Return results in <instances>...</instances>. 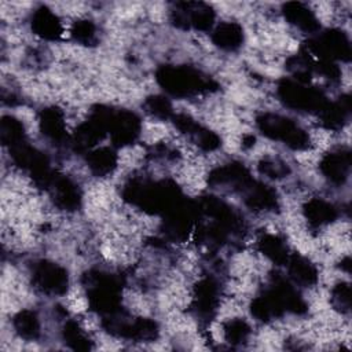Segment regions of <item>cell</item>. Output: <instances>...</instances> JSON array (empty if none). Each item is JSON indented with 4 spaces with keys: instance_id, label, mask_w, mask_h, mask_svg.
Returning a JSON list of instances; mask_svg holds the SVG:
<instances>
[{
    "instance_id": "obj_25",
    "label": "cell",
    "mask_w": 352,
    "mask_h": 352,
    "mask_svg": "<svg viewBox=\"0 0 352 352\" xmlns=\"http://www.w3.org/2000/svg\"><path fill=\"white\" fill-rule=\"evenodd\" d=\"M304 217L312 227H322L333 223L337 219V209L333 204L322 199L312 198L302 208Z\"/></svg>"
},
{
    "instance_id": "obj_7",
    "label": "cell",
    "mask_w": 352,
    "mask_h": 352,
    "mask_svg": "<svg viewBox=\"0 0 352 352\" xmlns=\"http://www.w3.org/2000/svg\"><path fill=\"white\" fill-rule=\"evenodd\" d=\"M113 109L109 106L98 104L92 109L87 121L81 122L73 136L72 146L78 153H88L109 133V121Z\"/></svg>"
},
{
    "instance_id": "obj_19",
    "label": "cell",
    "mask_w": 352,
    "mask_h": 352,
    "mask_svg": "<svg viewBox=\"0 0 352 352\" xmlns=\"http://www.w3.org/2000/svg\"><path fill=\"white\" fill-rule=\"evenodd\" d=\"M282 14L290 25H293L294 28L300 29L304 33L315 34L320 29L316 15L304 3L287 1L282 6Z\"/></svg>"
},
{
    "instance_id": "obj_17",
    "label": "cell",
    "mask_w": 352,
    "mask_h": 352,
    "mask_svg": "<svg viewBox=\"0 0 352 352\" xmlns=\"http://www.w3.org/2000/svg\"><path fill=\"white\" fill-rule=\"evenodd\" d=\"M241 195L243 197L245 205L252 210L272 212L278 208L276 191L272 187L254 179Z\"/></svg>"
},
{
    "instance_id": "obj_15",
    "label": "cell",
    "mask_w": 352,
    "mask_h": 352,
    "mask_svg": "<svg viewBox=\"0 0 352 352\" xmlns=\"http://www.w3.org/2000/svg\"><path fill=\"white\" fill-rule=\"evenodd\" d=\"M47 190L55 205L63 210H77L81 205V191L78 186L67 176L55 172Z\"/></svg>"
},
{
    "instance_id": "obj_31",
    "label": "cell",
    "mask_w": 352,
    "mask_h": 352,
    "mask_svg": "<svg viewBox=\"0 0 352 352\" xmlns=\"http://www.w3.org/2000/svg\"><path fill=\"white\" fill-rule=\"evenodd\" d=\"M65 344L74 351H89L92 349V341L84 333V330L74 320H67L62 330Z\"/></svg>"
},
{
    "instance_id": "obj_3",
    "label": "cell",
    "mask_w": 352,
    "mask_h": 352,
    "mask_svg": "<svg viewBox=\"0 0 352 352\" xmlns=\"http://www.w3.org/2000/svg\"><path fill=\"white\" fill-rule=\"evenodd\" d=\"M84 286L91 309L104 316L121 308L122 280L118 275L92 270L84 275Z\"/></svg>"
},
{
    "instance_id": "obj_26",
    "label": "cell",
    "mask_w": 352,
    "mask_h": 352,
    "mask_svg": "<svg viewBox=\"0 0 352 352\" xmlns=\"http://www.w3.org/2000/svg\"><path fill=\"white\" fill-rule=\"evenodd\" d=\"M118 162V155L113 147H95L87 153V164L95 176H107Z\"/></svg>"
},
{
    "instance_id": "obj_14",
    "label": "cell",
    "mask_w": 352,
    "mask_h": 352,
    "mask_svg": "<svg viewBox=\"0 0 352 352\" xmlns=\"http://www.w3.org/2000/svg\"><path fill=\"white\" fill-rule=\"evenodd\" d=\"M253 182L250 172L241 162H230L214 168L209 173L208 183L214 188L230 190L242 194L246 187Z\"/></svg>"
},
{
    "instance_id": "obj_12",
    "label": "cell",
    "mask_w": 352,
    "mask_h": 352,
    "mask_svg": "<svg viewBox=\"0 0 352 352\" xmlns=\"http://www.w3.org/2000/svg\"><path fill=\"white\" fill-rule=\"evenodd\" d=\"M142 122L136 113L131 110L111 111L109 121V135L116 147H125L136 142L140 135Z\"/></svg>"
},
{
    "instance_id": "obj_28",
    "label": "cell",
    "mask_w": 352,
    "mask_h": 352,
    "mask_svg": "<svg viewBox=\"0 0 352 352\" xmlns=\"http://www.w3.org/2000/svg\"><path fill=\"white\" fill-rule=\"evenodd\" d=\"M0 140L8 150L25 143L26 135L23 124L12 116H3L0 121Z\"/></svg>"
},
{
    "instance_id": "obj_5",
    "label": "cell",
    "mask_w": 352,
    "mask_h": 352,
    "mask_svg": "<svg viewBox=\"0 0 352 352\" xmlns=\"http://www.w3.org/2000/svg\"><path fill=\"white\" fill-rule=\"evenodd\" d=\"M103 329L114 337L138 342H150L158 337V324L147 318H132L122 308L102 316Z\"/></svg>"
},
{
    "instance_id": "obj_9",
    "label": "cell",
    "mask_w": 352,
    "mask_h": 352,
    "mask_svg": "<svg viewBox=\"0 0 352 352\" xmlns=\"http://www.w3.org/2000/svg\"><path fill=\"white\" fill-rule=\"evenodd\" d=\"M162 217V231L165 236L173 242H183L191 232H194L198 221L197 204L195 201L183 198Z\"/></svg>"
},
{
    "instance_id": "obj_39",
    "label": "cell",
    "mask_w": 352,
    "mask_h": 352,
    "mask_svg": "<svg viewBox=\"0 0 352 352\" xmlns=\"http://www.w3.org/2000/svg\"><path fill=\"white\" fill-rule=\"evenodd\" d=\"M351 260H349V257H345L342 261H341V264H342V268L346 271V272H349V268H351Z\"/></svg>"
},
{
    "instance_id": "obj_29",
    "label": "cell",
    "mask_w": 352,
    "mask_h": 352,
    "mask_svg": "<svg viewBox=\"0 0 352 352\" xmlns=\"http://www.w3.org/2000/svg\"><path fill=\"white\" fill-rule=\"evenodd\" d=\"M12 326L16 334L23 340L33 341L40 336V320L34 311H30V309L19 311L12 319Z\"/></svg>"
},
{
    "instance_id": "obj_11",
    "label": "cell",
    "mask_w": 352,
    "mask_h": 352,
    "mask_svg": "<svg viewBox=\"0 0 352 352\" xmlns=\"http://www.w3.org/2000/svg\"><path fill=\"white\" fill-rule=\"evenodd\" d=\"M32 282L37 290L51 296H62L69 289L66 268L48 260H41L33 265Z\"/></svg>"
},
{
    "instance_id": "obj_2",
    "label": "cell",
    "mask_w": 352,
    "mask_h": 352,
    "mask_svg": "<svg viewBox=\"0 0 352 352\" xmlns=\"http://www.w3.org/2000/svg\"><path fill=\"white\" fill-rule=\"evenodd\" d=\"M158 85L173 98H191L217 89L216 81L201 70L186 65H164L155 72Z\"/></svg>"
},
{
    "instance_id": "obj_6",
    "label": "cell",
    "mask_w": 352,
    "mask_h": 352,
    "mask_svg": "<svg viewBox=\"0 0 352 352\" xmlns=\"http://www.w3.org/2000/svg\"><path fill=\"white\" fill-rule=\"evenodd\" d=\"M276 91L280 102L297 111L319 114L329 102L319 88L293 78H282Z\"/></svg>"
},
{
    "instance_id": "obj_10",
    "label": "cell",
    "mask_w": 352,
    "mask_h": 352,
    "mask_svg": "<svg viewBox=\"0 0 352 352\" xmlns=\"http://www.w3.org/2000/svg\"><path fill=\"white\" fill-rule=\"evenodd\" d=\"M170 21L179 29L208 32L213 28L214 11L206 3L182 1L176 3L170 10Z\"/></svg>"
},
{
    "instance_id": "obj_36",
    "label": "cell",
    "mask_w": 352,
    "mask_h": 352,
    "mask_svg": "<svg viewBox=\"0 0 352 352\" xmlns=\"http://www.w3.org/2000/svg\"><path fill=\"white\" fill-rule=\"evenodd\" d=\"M331 305L341 314H349L351 311V286L346 282L337 283L331 290Z\"/></svg>"
},
{
    "instance_id": "obj_13",
    "label": "cell",
    "mask_w": 352,
    "mask_h": 352,
    "mask_svg": "<svg viewBox=\"0 0 352 352\" xmlns=\"http://www.w3.org/2000/svg\"><path fill=\"white\" fill-rule=\"evenodd\" d=\"M219 302L220 286L214 278L206 276L195 283L192 292V309L201 322L208 323L213 319L217 312Z\"/></svg>"
},
{
    "instance_id": "obj_18",
    "label": "cell",
    "mask_w": 352,
    "mask_h": 352,
    "mask_svg": "<svg viewBox=\"0 0 352 352\" xmlns=\"http://www.w3.org/2000/svg\"><path fill=\"white\" fill-rule=\"evenodd\" d=\"M270 289L279 298L280 304L285 308V312H293V314H297V315H301V314L307 312V309H308L307 302L300 296L297 289L289 282V279L283 278L279 274H275L272 276Z\"/></svg>"
},
{
    "instance_id": "obj_32",
    "label": "cell",
    "mask_w": 352,
    "mask_h": 352,
    "mask_svg": "<svg viewBox=\"0 0 352 352\" xmlns=\"http://www.w3.org/2000/svg\"><path fill=\"white\" fill-rule=\"evenodd\" d=\"M223 334H224V340L230 345H234V346L242 345L248 341L250 336V326L243 319H239V318L230 319L223 326Z\"/></svg>"
},
{
    "instance_id": "obj_23",
    "label": "cell",
    "mask_w": 352,
    "mask_h": 352,
    "mask_svg": "<svg viewBox=\"0 0 352 352\" xmlns=\"http://www.w3.org/2000/svg\"><path fill=\"white\" fill-rule=\"evenodd\" d=\"M289 278L300 286H312L318 282V270L307 257L298 253H290L286 263Z\"/></svg>"
},
{
    "instance_id": "obj_34",
    "label": "cell",
    "mask_w": 352,
    "mask_h": 352,
    "mask_svg": "<svg viewBox=\"0 0 352 352\" xmlns=\"http://www.w3.org/2000/svg\"><path fill=\"white\" fill-rule=\"evenodd\" d=\"M143 107L146 109V111L150 116H153L158 120H172V117L175 114L170 100L164 95L147 96L143 103Z\"/></svg>"
},
{
    "instance_id": "obj_38",
    "label": "cell",
    "mask_w": 352,
    "mask_h": 352,
    "mask_svg": "<svg viewBox=\"0 0 352 352\" xmlns=\"http://www.w3.org/2000/svg\"><path fill=\"white\" fill-rule=\"evenodd\" d=\"M314 72L323 76L330 81H338L341 77V70L336 62L331 60H314Z\"/></svg>"
},
{
    "instance_id": "obj_22",
    "label": "cell",
    "mask_w": 352,
    "mask_h": 352,
    "mask_svg": "<svg viewBox=\"0 0 352 352\" xmlns=\"http://www.w3.org/2000/svg\"><path fill=\"white\" fill-rule=\"evenodd\" d=\"M351 98L349 95H342L336 102H327V104L318 114L323 126L327 129H340L348 121L351 114Z\"/></svg>"
},
{
    "instance_id": "obj_35",
    "label": "cell",
    "mask_w": 352,
    "mask_h": 352,
    "mask_svg": "<svg viewBox=\"0 0 352 352\" xmlns=\"http://www.w3.org/2000/svg\"><path fill=\"white\" fill-rule=\"evenodd\" d=\"M257 169L261 175L270 179H283L290 173L289 165L276 157H264L258 161Z\"/></svg>"
},
{
    "instance_id": "obj_21",
    "label": "cell",
    "mask_w": 352,
    "mask_h": 352,
    "mask_svg": "<svg viewBox=\"0 0 352 352\" xmlns=\"http://www.w3.org/2000/svg\"><path fill=\"white\" fill-rule=\"evenodd\" d=\"M38 126L41 133L54 143H63L67 140V129L65 114L59 107L51 106L40 111Z\"/></svg>"
},
{
    "instance_id": "obj_16",
    "label": "cell",
    "mask_w": 352,
    "mask_h": 352,
    "mask_svg": "<svg viewBox=\"0 0 352 352\" xmlns=\"http://www.w3.org/2000/svg\"><path fill=\"white\" fill-rule=\"evenodd\" d=\"M319 169L330 183L337 186L345 183L351 170L349 150L341 148L324 154L319 162Z\"/></svg>"
},
{
    "instance_id": "obj_24",
    "label": "cell",
    "mask_w": 352,
    "mask_h": 352,
    "mask_svg": "<svg viewBox=\"0 0 352 352\" xmlns=\"http://www.w3.org/2000/svg\"><path fill=\"white\" fill-rule=\"evenodd\" d=\"M212 41L224 51H235L243 43V29L236 22H221L212 30Z\"/></svg>"
},
{
    "instance_id": "obj_30",
    "label": "cell",
    "mask_w": 352,
    "mask_h": 352,
    "mask_svg": "<svg viewBox=\"0 0 352 352\" xmlns=\"http://www.w3.org/2000/svg\"><path fill=\"white\" fill-rule=\"evenodd\" d=\"M286 67L292 73L293 80L309 84L314 72V59L307 51H301L287 59Z\"/></svg>"
},
{
    "instance_id": "obj_4",
    "label": "cell",
    "mask_w": 352,
    "mask_h": 352,
    "mask_svg": "<svg viewBox=\"0 0 352 352\" xmlns=\"http://www.w3.org/2000/svg\"><path fill=\"white\" fill-rule=\"evenodd\" d=\"M256 125L264 136L293 150H307L311 146L309 135L297 122L280 114L263 113L257 116Z\"/></svg>"
},
{
    "instance_id": "obj_20",
    "label": "cell",
    "mask_w": 352,
    "mask_h": 352,
    "mask_svg": "<svg viewBox=\"0 0 352 352\" xmlns=\"http://www.w3.org/2000/svg\"><path fill=\"white\" fill-rule=\"evenodd\" d=\"M30 26L33 33L44 40H58L63 33L60 19L45 6H41L33 11Z\"/></svg>"
},
{
    "instance_id": "obj_1",
    "label": "cell",
    "mask_w": 352,
    "mask_h": 352,
    "mask_svg": "<svg viewBox=\"0 0 352 352\" xmlns=\"http://www.w3.org/2000/svg\"><path fill=\"white\" fill-rule=\"evenodd\" d=\"M122 198L131 205L153 214H165L183 198L180 187L172 180L133 177L125 183Z\"/></svg>"
},
{
    "instance_id": "obj_8",
    "label": "cell",
    "mask_w": 352,
    "mask_h": 352,
    "mask_svg": "<svg viewBox=\"0 0 352 352\" xmlns=\"http://www.w3.org/2000/svg\"><path fill=\"white\" fill-rule=\"evenodd\" d=\"M311 56L320 60L348 62L351 59V41L348 36L338 29H329L315 33L307 41V50Z\"/></svg>"
},
{
    "instance_id": "obj_37",
    "label": "cell",
    "mask_w": 352,
    "mask_h": 352,
    "mask_svg": "<svg viewBox=\"0 0 352 352\" xmlns=\"http://www.w3.org/2000/svg\"><path fill=\"white\" fill-rule=\"evenodd\" d=\"M191 139L204 151H213V150L219 148L221 144L220 136L216 132H213L202 125H199V128L192 133Z\"/></svg>"
},
{
    "instance_id": "obj_33",
    "label": "cell",
    "mask_w": 352,
    "mask_h": 352,
    "mask_svg": "<svg viewBox=\"0 0 352 352\" xmlns=\"http://www.w3.org/2000/svg\"><path fill=\"white\" fill-rule=\"evenodd\" d=\"M70 37L73 41L81 45H94L98 43L96 26L92 21L80 19L72 25Z\"/></svg>"
},
{
    "instance_id": "obj_27",
    "label": "cell",
    "mask_w": 352,
    "mask_h": 352,
    "mask_svg": "<svg viewBox=\"0 0 352 352\" xmlns=\"http://www.w3.org/2000/svg\"><path fill=\"white\" fill-rule=\"evenodd\" d=\"M257 248L268 260L276 265H286L290 252L286 242L274 234H263L257 241Z\"/></svg>"
}]
</instances>
